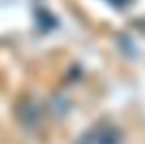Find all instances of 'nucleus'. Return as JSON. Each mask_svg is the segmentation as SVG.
<instances>
[{
    "mask_svg": "<svg viewBox=\"0 0 145 144\" xmlns=\"http://www.w3.org/2000/svg\"><path fill=\"white\" fill-rule=\"evenodd\" d=\"M76 144H123L120 131L111 124H96L86 131Z\"/></svg>",
    "mask_w": 145,
    "mask_h": 144,
    "instance_id": "obj_1",
    "label": "nucleus"
}]
</instances>
